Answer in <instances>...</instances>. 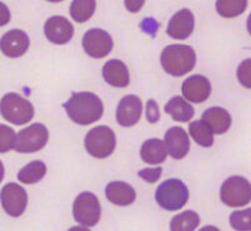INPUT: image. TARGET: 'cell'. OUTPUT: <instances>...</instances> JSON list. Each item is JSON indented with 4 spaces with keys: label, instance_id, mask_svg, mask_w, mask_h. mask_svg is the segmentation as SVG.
<instances>
[{
    "label": "cell",
    "instance_id": "cell-30",
    "mask_svg": "<svg viewBox=\"0 0 251 231\" xmlns=\"http://www.w3.org/2000/svg\"><path fill=\"white\" fill-rule=\"evenodd\" d=\"M162 175V169L161 167H154V169H143L138 171V176L146 181V182H156Z\"/></svg>",
    "mask_w": 251,
    "mask_h": 231
},
{
    "label": "cell",
    "instance_id": "cell-12",
    "mask_svg": "<svg viewBox=\"0 0 251 231\" xmlns=\"http://www.w3.org/2000/svg\"><path fill=\"white\" fill-rule=\"evenodd\" d=\"M142 116V102L134 94L126 96L120 101L116 112L117 122L122 127H132L137 125Z\"/></svg>",
    "mask_w": 251,
    "mask_h": 231
},
{
    "label": "cell",
    "instance_id": "cell-7",
    "mask_svg": "<svg viewBox=\"0 0 251 231\" xmlns=\"http://www.w3.org/2000/svg\"><path fill=\"white\" fill-rule=\"evenodd\" d=\"M102 215V208L98 197L92 192L78 195L73 205L75 220L83 228H93L98 224Z\"/></svg>",
    "mask_w": 251,
    "mask_h": 231
},
{
    "label": "cell",
    "instance_id": "cell-11",
    "mask_svg": "<svg viewBox=\"0 0 251 231\" xmlns=\"http://www.w3.org/2000/svg\"><path fill=\"white\" fill-rule=\"evenodd\" d=\"M44 34L51 43L63 46L67 44L75 35L73 24L66 17L54 15L49 18L44 24Z\"/></svg>",
    "mask_w": 251,
    "mask_h": 231
},
{
    "label": "cell",
    "instance_id": "cell-35",
    "mask_svg": "<svg viewBox=\"0 0 251 231\" xmlns=\"http://www.w3.org/2000/svg\"><path fill=\"white\" fill-rule=\"evenodd\" d=\"M47 1H50V3H59V1H63V0H47Z\"/></svg>",
    "mask_w": 251,
    "mask_h": 231
},
{
    "label": "cell",
    "instance_id": "cell-31",
    "mask_svg": "<svg viewBox=\"0 0 251 231\" xmlns=\"http://www.w3.org/2000/svg\"><path fill=\"white\" fill-rule=\"evenodd\" d=\"M147 118L149 122L156 123L160 120V112H158V106L153 100H150L147 102Z\"/></svg>",
    "mask_w": 251,
    "mask_h": 231
},
{
    "label": "cell",
    "instance_id": "cell-9",
    "mask_svg": "<svg viewBox=\"0 0 251 231\" xmlns=\"http://www.w3.org/2000/svg\"><path fill=\"white\" fill-rule=\"evenodd\" d=\"M82 46L89 57L100 59L107 57L111 53L113 49V39L106 30L93 28L84 34Z\"/></svg>",
    "mask_w": 251,
    "mask_h": 231
},
{
    "label": "cell",
    "instance_id": "cell-8",
    "mask_svg": "<svg viewBox=\"0 0 251 231\" xmlns=\"http://www.w3.org/2000/svg\"><path fill=\"white\" fill-rule=\"evenodd\" d=\"M49 132L42 123H33L18 133L15 151L19 154H31L40 151L47 145Z\"/></svg>",
    "mask_w": 251,
    "mask_h": 231
},
{
    "label": "cell",
    "instance_id": "cell-13",
    "mask_svg": "<svg viewBox=\"0 0 251 231\" xmlns=\"http://www.w3.org/2000/svg\"><path fill=\"white\" fill-rule=\"evenodd\" d=\"M30 44L28 34L20 29H12L1 37L0 47L3 54L9 58H19L26 53Z\"/></svg>",
    "mask_w": 251,
    "mask_h": 231
},
{
    "label": "cell",
    "instance_id": "cell-19",
    "mask_svg": "<svg viewBox=\"0 0 251 231\" xmlns=\"http://www.w3.org/2000/svg\"><path fill=\"white\" fill-rule=\"evenodd\" d=\"M141 158L149 165H160L165 162L166 157L169 154L165 141L160 138H151L143 142L141 147Z\"/></svg>",
    "mask_w": 251,
    "mask_h": 231
},
{
    "label": "cell",
    "instance_id": "cell-3",
    "mask_svg": "<svg viewBox=\"0 0 251 231\" xmlns=\"http://www.w3.org/2000/svg\"><path fill=\"white\" fill-rule=\"evenodd\" d=\"M157 204L165 210L177 211L181 210L188 201V188L178 179L166 180L157 187Z\"/></svg>",
    "mask_w": 251,
    "mask_h": 231
},
{
    "label": "cell",
    "instance_id": "cell-20",
    "mask_svg": "<svg viewBox=\"0 0 251 231\" xmlns=\"http://www.w3.org/2000/svg\"><path fill=\"white\" fill-rule=\"evenodd\" d=\"M202 120L210 126L215 134H223L231 127V116L221 107H211L202 114Z\"/></svg>",
    "mask_w": 251,
    "mask_h": 231
},
{
    "label": "cell",
    "instance_id": "cell-6",
    "mask_svg": "<svg viewBox=\"0 0 251 231\" xmlns=\"http://www.w3.org/2000/svg\"><path fill=\"white\" fill-rule=\"evenodd\" d=\"M220 199L226 206L243 207L251 201V183L245 177H228L221 186Z\"/></svg>",
    "mask_w": 251,
    "mask_h": 231
},
{
    "label": "cell",
    "instance_id": "cell-22",
    "mask_svg": "<svg viewBox=\"0 0 251 231\" xmlns=\"http://www.w3.org/2000/svg\"><path fill=\"white\" fill-rule=\"evenodd\" d=\"M47 174V166L43 161L35 160L31 161L26 166H24L23 169L20 170L18 174V180L20 182L30 185V183L39 182Z\"/></svg>",
    "mask_w": 251,
    "mask_h": 231
},
{
    "label": "cell",
    "instance_id": "cell-28",
    "mask_svg": "<svg viewBox=\"0 0 251 231\" xmlns=\"http://www.w3.org/2000/svg\"><path fill=\"white\" fill-rule=\"evenodd\" d=\"M17 136L14 129L5 125L0 126V152L5 154L12 149H15L17 143Z\"/></svg>",
    "mask_w": 251,
    "mask_h": 231
},
{
    "label": "cell",
    "instance_id": "cell-21",
    "mask_svg": "<svg viewBox=\"0 0 251 231\" xmlns=\"http://www.w3.org/2000/svg\"><path fill=\"white\" fill-rule=\"evenodd\" d=\"M165 111L177 122H188L195 114L194 107L180 96H175L166 103Z\"/></svg>",
    "mask_w": 251,
    "mask_h": 231
},
{
    "label": "cell",
    "instance_id": "cell-32",
    "mask_svg": "<svg viewBox=\"0 0 251 231\" xmlns=\"http://www.w3.org/2000/svg\"><path fill=\"white\" fill-rule=\"evenodd\" d=\"M146 0H125L126 9L131 13H138L145 5Z\"/></svg>",
    "mask_w": 251,
    "mask_h": 231
},
{
    "label": "cell",
    "instance_id": "cell-16",
    "mask_svg": "<svg viewBox=\"0 0 251 231\" xmlns=\"http://www.w3.org/2000/svg\"><path fill=\"white\" fill-rule=\"evenodd\" d=\"M165 143L169 154L175 160H181L190 151V138L181 127H171L165 134Z\"/></svg>",
    "mask_w": 251,
    "mask_h": 231
},
{
    "label": "cell",
    "instance_id": "cell-17",
    "mask_svg": "<svg viewBox=\"0 0 251 231\" xmlns=\"http://www.w3.org/2000/svg\"><path fill=\"white\" fill-rule=\"evenodd\" d=\"M102 75L109 86L125 88L129 84V71L120 59H112L103 66Z\"/></svg>",
    "mask_w": 251,
    "mask_h": 231
},
{
    "label": "cell",
    "instance_id": "cell-2",
    "mask_svg": "<svg viewBox=\"0 0 251 231\" xmlns=\"http://www.w3.org/2000/svg\"><path fill=\"white\" fill-rule=\"evenodd\" d=\"M161 64L166 73L174 77H181L194 69L196 64V53L190 46L171 44L161 53Z\"/></svg>",
    "mask_w": 251,
    "mask_h": 231
},
{
    "label": "cell",
    "instance_id": "cell-4",
    "mask_svg": "<svg viewBox=\"0 0 251 231\" xmlns=\"http://www.w3.org/2000/svg\"><path fill=\"white\" fill-rule=\"evenodd\" d=\"M0 111L4 120L13 125H25L34 117V107L26 98L17 93H6L1 100Z\"/></svg>",
    "mask_w": 251,
    "mask_h": 231
},
{
    "label": "cell",
    "instance_id": "cell-14",
    "mask_svg": "<svg viewBox=\"0 0 251 231\" xmlns=\"http://www.w3.org/2000/svg\"><path fill=\"white\" fill-rule=\"evenodd\" d=\"M183 97L192 103H202L211 94V83L201 75L188 77L182 83Z\"/></svg>",
    "mask_w": 251,
    "mask_h": 231
},
{
    "label": "cell",
    "instance_id": "cell-33",
    "mask_svg": "<svg viewBox=\"0 0 251 231\" xmlns=\"http://www.w3.org/2000/svg\"><path fill=\"white\" fill-rule=\"evenodd\" d=\"M3 10H4V14H6V13H8V9H6V6H5V4H3ZM8 18L6 17H4L3 18V22H1V26H5L6 23H8Z\"/></svg>",
    "mask_w": 251,
    "mask_h": 231
},
{
    "label": "cell",
    "instance_id": "cell-25",
    "mask_svg": "<svg viewBox=\"0 0 251 231\" xmlns=\"http://www.w3.org/2000/svg\"><path fill=\"white\" fill-rule=\"evenodd\" d=\"M200 225V216L192 210H187L176 215L170 223L172 231H194Z\"/></svg>",
    "mask_w": 251,
    "mask_h": 231
},
{
    "label": "cell",
    "instance_id": "cell-23",
    "mask_svg": "<svg viewBox=\"0 0 251 231\" xmlns=\"http://www.w3.org/2000/svg\"><path fill=\"white\" fill-rule=\"evenodd\" d=\"M188 132L197 145L211 147L214 145V132L205 121H194L188 126Z\"/></svg>",
    "mask_w": 251,
    "mask_h": 231
},
{
    "label": "cell",
    "instance_id": "cell-18",
    "mask_svg": "<svg viewBox=\"0 0 251 231\" xmlns=\"http://www.w3.org/2000/svg\"><path fill=\"white\" fill-rule=\"evenodd\" d=\"M106 196L114 205L128 206L136 200V191L128 183L113 181L106 186Z\"/></svg>",
    "mask_w": 251,
    "mask_h": 231
},
{
    "label": "cell",
    "instance_id": "cell-24",
    "mask_svg": "<svg viewBox=\"0 0 251 231\" xmlns=\"http://www.w3.org/2000/svg\"><path fill=\"white\" fill-rule=\"evenodd\" d=\"M96 0H73L69 8V13L77 23H84L93 17L96 12Z\"/></svg>",
    "mask_w": 251,
    "mask_h": 231
},
{
    "label": "cell",
    "instance_id": "cell-10",
    "mask_svg": "<svg viewBox=\"0 0 251 231\" xmlns=\"http://www.w3.org/2000/svg\"><path fill=\"white\" fill-rule=\"evenodd\" d=\"M1 205L4 211L13 217H19L28 205V194L18 183H6L1 190Z\"/></svg>",
    "mask_w": 251,
    "mask_h": 231
},
{
    "label": "cell",
    "instance_id": "cell-15",
    "mask_svg": "<svg viewBox=\"0 0 251 231\" xmlns=\"http://www.w3.org/2000/svg\"><path fill=\"white\" fill-rule=\"evenodd\" d=\"M195 28L194 13L190 9H181L170 19L167 34L175 39H187Z\"/></svg>",
    "mask_w": 251,
    "mask_h": 231
},
{
    "label": "cell",
    "instance_id": "cell-26",
    "mask_svg": "<svg viewBox=\"0 0 251 231\" xmlns=\"http://www.w3.org/2000/svg\"><path fill=\"white\" fill-rule=\"evenodd\" d=\"M248 8V0H216V10L224 18H236Z\"/></svg>",
    "mask_w": 251,
    "mask_h": 231
},
{
    "label": "cell",
    "instance_id": "cell-5",
    "mask_svg": "<svg viewBox=\"0 0 251 231\" xmlns=\"http://www.w3.org/2000/svg\"><path fill=\"white\" fill-rule=\"evenodd\" d=\"M84 146L91 156L106 158L111 156L116 149V134L107 126H98L87 133Z\"/></svg>",
    "mask_w": 251,
    "mask_h": 231
},
{
    "label": "cell",
    "instance_id": "cell-27",
    "mask_svg": "<svg viewBox=\"0 0 251 231\" xmlns=\"http://www.w3.org/2000/svg\"><path fill=\"white\" fill-rule=\"evenodd\" d=\"M230 225L237 231L251 230V207L237 210L230 215Z\"/></svg>",
    "mask_w": 251,
    "mask_h": 231
},
{
    "label": "cell",
    "instance_id": "cell-1",
    "mask_svg": "<svg viewBox=\"0 0 251 231\" xmlns=\"http://www.w3.org/2000/svg\"><path fill=\"white\" fill-rule=\"evenodd\" d=\"M68 117L77 125L88 126L103 116V103L97 94L91 92H75L63 104Z\"/></svg>",
    "mask_w": 251,
    "mask_h": 231
},
{
    "label": "cell",
    "instance_id": "cell-34",
    "mask_svg": "<svg viewBox=\"0 0 251 231\" xmlns=\"http://www.w3.org/2000/svg\"><path fill=\"white\" fill-rule=\"evenodd\" d=\"M246 26H248L249 34L251 35V13H250V15H249V18H248V23H246Z\"/></svg>",
    "mask_w": 251,
    "mask_h": 231
},
{
    "label": "cell",
    "instance_id": "cell-29",
    "mask_svg": "<svg viewBox=\"0 0 251 231\" xmlns=\"http://www.w3.org/2000/svg\"><path fill=\"white\" fill-rule=\"evenodd\" d=\"M236 76L241 86L251 89V58L240 63V66L237 67Z\"/></svg>",
    "mask_w": 251,
    "mask_h": 231
}]
</instances>
